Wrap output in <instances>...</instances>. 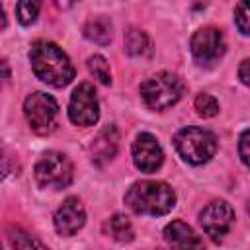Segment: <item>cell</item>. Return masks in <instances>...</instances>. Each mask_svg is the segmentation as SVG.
<instances>
[{
  "label": "cell",
  "instance_id": "1",
  "mask_svg": "<svg viewBox=\"0 0 250 250\" xmlns=\"http://www.w3.org/2000/svg\"><path fill=\"white\" fill-rule=\"evenodd\" d=\"M29 62L33 74L49 86L62 88L74 78V66L70 59L53 41L37 39L29 49Z\"/></svg>",
  "mask_w": 250,
  "mask_h": 250
},
{
  "label": "cell",
  "instance_id": "2",
  "mask_svg": "<svg viewBox=\"0 0 250 250\" xmlns=\"http://www.w3.org/2000/svg\"><path fill=\"white\" fill-rule=\"evenodd\" d=\"M127 207L137 215L146 217H160L174 209L176 205V191L158 180H141L135 182L125 193Z\"/></svg>",
  "mask_w": 250,
  "mask_h": 250
},
{
  "label": "cell",
  "instance_id": "3",
  "mask_svg": "<svg viewBox=\"0 0 250 250\" xmlns=\"http://www.w3.org/2000/svg\"><path fill=\"white\" fill-rule=\"evenodd\" d=\"M141 100L148 109L164 111L180 102L184 82L172 72H158L141 84Z\"/></svg>",
  "mask_w": 250,
  "mask_h": 250
},
{
  "label": "cell",
  "instance_id": "4",
  "mask_svg": "<svg viewBox=\"0 0 250 250\" xmlns=\"http://www.w3.org/2000/svg\"><path fill=\"white\" fill-rule=\"evenodd\" d=\"M174 146L186 162L205 164L217 152V137L209 129L189 125L174 135Z\"/></svg>",
  "mask_w": 250,
  "mask_h": 250
},
{
  "label": "cell",
  "instance_id": "5",
  "mask_svg": "<svg viewBox=\"0 0 250 250\" xmlns=\"http://www.w3.org/2000/svg\"><path fill=\"white\" fill-rule=\"evenodd\" d=\"M72 176H74L72 162L68 160L66 154L57 152V150L43 152L33 168V178L37 186L47 188V189H62L70 186Z\"/></svg>",
  "mask_w": 250,
  "mask_h": 250
},
{
  "label": "cell",
  "instance_id": "6",
  "mask_svg": "<svg viewBox=\"0 0 250 250\" xmlns=\"http://www.w3.org/2000/svg\"><path fill=\"white\" fill-rule=\"evenodd\" d=\"M23 115L37 135H49L57 127L59 104L45 92H33L23 102Z\"/></svg>",
  "mask_w": 250,
  "mask_h": 250
},
{
  "label": "cell",
  "instance_id": "7",
  "mask_svg": "<svg viewBox=\"0 0 250 250\" xmlns=\"http://www.w3.org/2000/svg\"><path fill=\"white\" fill-rule=\"evenodd\" d=\"M68 119L78 127H90L100 119L98 96L90 82H82L74 88L68 102Z\"/></svg>",
  "mask_w": 250,
  "mask_h": 250
},
{
  "label": "cell",
  "instance_id": "8",
  "mask_svg": "<svg viewBox=\"0 0 250 250\" xmlns=\"http://www.w3.org/2000/svg\"><path fill=\"white\" fill-rule=\"evenodd\" d=\"M189 49L197 64H211L225 55V49H227L225 35L221 29L211 25L201 27L191 35Z\"/></svg>",
  "mask_w": 250,
  "mask_h": 250
},
{
  "label": "cell",
  "instance_id": "9",
  "mask_svg": "<svg viewBox=\"0 0 250 250\" xmlns=\"http://www.w3.org/2000/svg\"><path fill=\"white\" fill-rule=\"evenodd\" d=\"M232 223H234V209L230 207V203L223 199L211 201L199 213V225L213 240H221L229 232Z\"/></svg>",
  "mask_w": 250,
  "mask_h": 250
},
{
  "label": "cell",
  "instance_id": "10",
  "mask_svg": "<svg viewBox=\"0 0 250 250\" xmlns=\"http://www.w3.org/2000/svg\"><path fill=\"white\" fill-rule=\"evenodd\" d=\"M131 154H133L135 166L145 174L156 172L164 162L162 146L156 141V137L150 133L137 135V139L133 141V146H131Z\"/></svg>",
  "mask_w": 250,
  "mask_h": 250
},
{
  "label": "cell",
  "instance_id": "11",
  "mask_svg": "<svg viewBox=\"0 0 250 250\" xmlns=\"http://www.w3.org/2000/svg\"><path fill=\"white\" fill-rule=\"evenodd\" d=\"M53 223H55V229L61 236L76 234L86 223V211H84L80 199L78 197H66L62 201V205L57 209Z\"/></svg>",
  "mask_w": 250,
  "mask_h": 250
},
{
  "label": "cell",
  "instance_id": "12",
  "mask_svg": "<svg viewBox=\"0 0 250 250\" xmlns=\"http://www.w3.org/2000/svg\"><path fill=\"white\" fill-rule=\"evenodd\" d=\"M164 240L172 250H205L201 236L184 221H172L164 227Z\"/></svg>",
  "mask_w": 250,
  "mask_h": 250
},
{
  "label": "cell",
  "instance_id": "13",
  "mask_svg": "<svg viewBox=\"0 0 250 250\" xmlns=\"http://www.w3.org/2000/svg\"><path fill=\"white\" fill-rule=\"evenodd\" d=\"M119 146V133L115 129V125H105L96 137L94 143L90 145V158L96 166H104L105 162H109Z\"/></svg>",
  "mask_w": 250,
  "mask_h": 250
},
{
  "label": "cell",
  "instance_id": "14",
  "mask_svg": "<svg viewBox=\"0 0 250 250\" xmlns=\"http://www.w3.org/2000/svg\"><path fill=\"white\" fill-rule=\"evenodd\" d=\"M84 37L96 45H107L111 41V21L102 16L88 20L84 25Z\"/></svg>",
  "mask_w": 250,
  "mask_h": 250
},
{
  "label": "cell",
  "instance_id": "15",
  "mask_svg": "<svg viewBox=\"0 0 250 250\" xmlns=\"http://www.w3.org/2000/svg\"><path fill=\"white\" fill-rule=\"evenodd\" d=\"M125 51L131 57H146V55H150L152 47H150L148 35L143 29L129 27L125 31Z\"/></svg>",
  "mask_w": 250,
  "mask_h": 250
},
{
  "label": "cell",
  "instance_id": "16",
  "mask_svg": "<svg viewBox=\"0 0 250 250\" xmlns=\"http://www.w3.org/2000/svg\"><path fill=\"white\" fill-rule=\"evenodd\" d=\"M104 230L111 238H115L117 242H131L133 236H135V230H133L131 221L125 215H121V213H115L113 217H109L105 221V225H104Z\"/></svg>",
  "mask_w": 250,
  "mask_h": 250
},
{
  "label": "cell",
  "instance_id": "17",
  "mask_svg": "<svg viewBox=\"0 0 250 250\" xmlns=\"http://www.w3.org/2000/svg\"><path fill=\"white\" fill-rule=\"evenodd\" d=\"M8 238L16 250H47L39 240L31 238L20 227H8Z\"/></svg>",
  "mask_w": 250,
  "mask_h": 250
},
{
  "label": "cell",
  "instance_id": "18",
  "mask_svg": "<svg viewBox=\"0 0 250 250\" xmlns=\"http://www.w3.org/2000/svg\"><path fill=\"white\" fill-rule=\"evenodd\" d=\"M39 8L41 4L39 2H33V0H21L16 4V16H18V21L21 25H31L37 16H39Z\"/></svg>",
  "mask_w": 250,
  "mask_h": 250
},
{
  "label": "cell",
  "instance_id": "19",
  "mask_svg": "<svg viewBox=\"0 0 250 250\" xmlns=\"http://www.w3.org/2000/svg\"><path fill=\"white\" fill-rule=\"evenodd\" d=\"M86 64H88V70L94 74V78H98L102 84H111V70L107 61L102 55H92Z\"/></svg>",
  "mask_w": 250,
  "mask_h": 250
},
{
  "label": "cell",
  "instance_id": "20",
  "mask_svg": "<svg viewBox=\"0 0 250 250\" xmlns=\"http://www.w3.org/2000/svg\"><path fill=\"white\" fill-rule=\"evenodd\" d=\"M197 115L201 117H215L219 113V102L211 94H199L193 102Z\"/></svg>",
  "mask_w": 250,
  "mask_h": 250
},
{
  "label": "cell",
  "instance_id": "21",
  "mask_svg": "<svg viewBox=\"0 0 250 250\" xmlns=\"http://www.w3.org/2000/svg\"><path fill=\"white\" fill-rule=\"evenodd\" d=\"M234 23L242 35H250V0L238 2L234 6Z\"/></svg>",
  "mask_w": 250,
  "mask_h": 250
},
{
  "label": "cell",
  "instance_id": "22",
  "mask_svg": "<svg viewBox=\"0 0 250 250\" xmlns=\"http://www.w3.org/2000/svg\"><path fill=\"white\" fill-rule=\"evenodd\" d=\"M238 156L244 162V166L250 168V129L242 131L238 137Z\"/></svg>",
  "mask_w": 250,
  "mask_h": 250
},
{
  "label": "cell",
  "instance_id": "23",
  "mask_svg": "<svg viewBox=\"0 0 250 250\" xmlns=\"http://www.w3.org/2000/svg\"><path fill=\"white\" fill-rule=\"evenodd\" d=\"M238 78H240L242 84L250 86V59H244L240 62V66H238Z\"/></svg>",
  "mask_w": 250,
  "mask_h": 250
}]
</instances>
